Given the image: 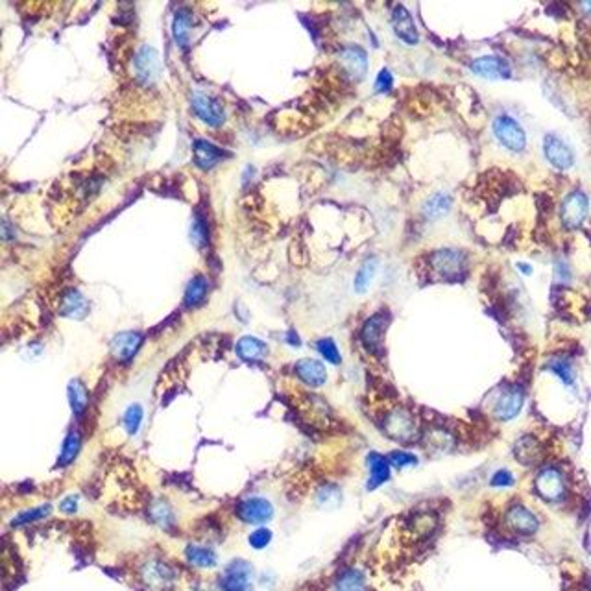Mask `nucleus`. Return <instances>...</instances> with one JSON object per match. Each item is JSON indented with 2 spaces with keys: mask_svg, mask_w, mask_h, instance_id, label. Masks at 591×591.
<instances>
[{
  "mask_svg": "<svg viewBox=\"0 0 591 591\" xmlns=\"http://www.w3.org/2000/svg\"><path fill=\"white\" fill-rule=\"evenodd\" d=\"M336 591H364V577L357 569H349L336 582Z\"/></svg>",
  "mask_w": 591,
  "mask_h": 591,
  "instance_id": "nucleus-34",
  "label": "nucleus"
},
{
  "mask_svg": "<svg viewBox=\"0 0 591 591\" xmlns=\"http://www.w3.org/2000/svg\"><path fill=\"white\" fill-rule=\"evenodd\" d=\"M433 272L442 279L462 278L466 272V256L458 249H438L429 257Z\"/></svg>",
  "mask_w": 591,
  "mask_h": 591,
  "instance_id": "nucleus-2",
  "label": "nucleus"
},
{
  "mask_svg": "<svg viewBox=\"0 0 591 591\" xmlns=\"http://www.w3.org/2000/svg\"><path fill=\"white\" fill-rule=\"evenodd\" d=\"M545 159L558 170H569L574 165V152L571 146L554 134H547L543 137Z\"/></svg>",
  "mask_w": 591,
  "mask_h": 591,
  "instance_id": "nucleus-6",
  "label": "nucleus"
},
{
  "mask_svg": "<svg viewBox=\"0 0 591 591\" xmlns=\"http://www.w3.org/2000/svg\"><path fill=\"white\" fill-rule=\"evenodd\" d=\"M141 344H143V335L141 333H137V331H124V333H118V335L113 336V340L110 344L111 355L118 362H129L139 351Z\"/></svg>",
  "mask_w": 591,
  "mask_h": 591,
  "instance_id": "nucleus-11",
  "label": "nucleus"
},
{
  "mask_svg": "<svg viewBox=\"0 0 591 591\" xmlns=\"http://www.w3.org/2000/svg\"><path fill=\"white\" fill-rule=\"evenodd\" d=\"M340 65H342L344 72L351 78V80H360L368 70V56H366L364 48L357 47V45H349L340 52Z\"/></svg>",
  "mask_w": 591,
  "mask_h": 591,
  "instance_id": "nucleus-15",
  "label": "nucleus"
},
{
  "mask_svg": "<svg viewBox=\"0 0 591 591\" xmlns=\"http://www.w3.org/2000/svg\"><path fill=\"white\" fill-rule=\"evenodd\" d=\"M493 134L504 148L510 152H523L527 148V134L521 128V124L510 115H499L493 121Z\"/></svg>",
  "mask_w": 591,
  "mask_h": 591,
  "instance_id": "nucleus-1",
  "label": "nucleus"
},
{
  "mask_svg": "<svg viewBox=\"0 0 591 591\" xmlns=\"http://www.w3.org/2000/svg\"><path fill=\"white\" fill-rule=\"evenodd\" d=\"M141 582L146 591H167L174 582V571L165 562L150 560L141 568Z\"/></svg>",
  "mask_w": 591,
  "mask_h": 591,
  "instance_id": "nucleus-5",
  "label": "nucleus"
},
{
  "mask_svg": "<svg viewBox=\"0 0 591 591\" xmlns=\"http://www.w3.org/2000/svg\"><path fill=\"white\" fill-rule=\"evenodd\" d=\"M514 484V475L510 471L506 470H499L495 475L492 477V486L504 488V486H512Z\"/></svg>",
  "mask_w": 591,
  "mask_h": 591,
  "instance_id": "nucleus-43",
  "label": "nucleus"
},
{
  "mask_svg": "<svg viewBox=\"0 0 591 591\" xmlns=\"http://www.w3.org/2000/svg\"><path fill=\"white\" fill-rule=\"evenodd\" d=\"M394 85V76L390 74L388 69H383L379 74H377L375 80V91L377 93H388L390 89Z\"/></svg>",
  "mask_w": 591,
  "mask_h": 591,
  "instance_id": "nucleus-42",
  "label": "nucleus"
},
{
  "mask_svg": "<svg viewBox=\"0 0 591 591\" xmlns=\"http://www.w3.org/2000/svg\"><path fill=\"white\" fill-rule=\"evenodd\" d=\"M59 508H61V512H65V514H74L76 508H78V499L74 497L63 499L61 504H59Z\"/></svg>",
  "mask_w": 591,
  "mask_h": 591,
  "instance_id": "nucleus-44",
  "label": "nucleus"
},
{
  "mask_svg": "<svg viewBox=\"0 0 591 591\" xmlns=\"http://www.w3.org/2000/svg\"><path fill=\"white\" fill-rule=\"evenodd\" d=\"M392 26H394L395 35H397L403 43H406V45H416L417 41H419L414 19H412L411 13L406 12V8H394V12H392Z\"/></svg>",
  "mask_w": 591,
  "mask_h": 591,
  "instance_id": "nucleus-19",
  "label": "nucleus"
},
{
  "mask_svg": "<svg viewBox=\"0 0 591 591\" xmlns=\"http://www.w3.org/2000/svg\"><path fill=\"white\" fill-rule=\"evenodd\" d=\"M471 70L481 78H488V80H506L510 78L512 70L508 61L497 56H484V58L475 59L471 63Z\"/></svg>",
  "mask_w": 591,
  "mask_h": 591,
  "instance_id": "nucleus-13",
  "label": "nucleus"
},
{
  "mask_svg": "<svg viewBox=\"0 0 591 591\" xmlns=\"http://www.w3.org/2000/svg\"><path fill=\"white\" fill-rule=\"evenodd\" d=\"M390 464L394 468H405V466H414L417 462V458L411 453H403V451H394L390 455Z\"/></svg>",
  "mask_w": 591,
  "mask_h": 591,
  "instance_id": "nucleus-41",
  "label": "nucleus"
},
{
  "mask_svg": "<svg viewBox=\"0 0 591 591\" xmlns=\"http://www.w3.org/2000/svg\"><path fill=\"white\" fill-rule=\"evenodd\" d=\"M192 111L196 113V116L202 122H205L207 126L218 128L226 122V111L222 105L220 100H216L215 96H211L202 91H194L191 98Z\"/></svg>",
  "mask_w": 591,
  "mask_h": 591,
  "instance_id": "nucleus-3",
  "label": "nucleus"
},
{
  "mask_svg": "<svg viewBox=\"0 0 591 591\" xmlns=\"http://www.w3.org/2000/svg\"><path fill=\"white\" fill-rule=\"evenodd\" d=\"M150 517L159 525V527H170L174 523V512L170 508V504L163 499H156L150 504Z\"/></svg>",
  "mask_w": 591,
  "mask_h": 591,
  "instance_id": "nucleus-31",
  "label": "nucleus"
},
{
  "mask_svg": "<svg viewBox=\"0 0 591 591\" xmlns=\"http://www.w3.org/2000/svg\"><path fill=\"white\" fill-rule=\"evenodd\" d=\"M368 466H370V481H368V490H375L381 484L390 479V460L379 455V453H370L368 457Z\"/></svg>",
  "mask_w": 591,
  "mask_h": 591,
  "instance_id": "nucleus-22",
  "label": "nucleus"
},
{
  "mask_svg": "<svg viewBox=\"0 0 591 591\" xmlns=\"http://www.w3.org/2000/svg\"><path fill=\"white\" fill-rule=\"evenodd\" d=\"M48 514H50V506H48V504H43V506H37V508H32V510L19 514V516L13 519V525H28V523L39 521L43 517H47Z\"/></svg>",
  "mask_w": 591,
  "mask_h": 591,
  "instance_id": "nucleus-38",
  "label": "nucleus"
},
{
  "mask_svg": "<svg viewBox=\"0 0 591 591\" xmlns=\"http://www.w3.org/2000/svg\"><path fill=\"white\" fill-rule=\"evenodd\" d=\"M135 76L139 78L143 83L150 85L154 81L161 76V59H159V54L154 47H145L141 48L139 52L135 54Z\"/></svg>",
  "mask_w": 591,
  "mask_h": 591,
  "instance_id": "nucleus-7",
  "label": "nucleus"
},
{
  "mask_svg": "<svg viewBox=\"0 0 591 591\" xmlns=\"http://www.w3.org/2000/svg\"><path fill=\"white\" fill-rule=\"evenodd\" d=\"M318 503L320 506H324V508H333V506L340 503V493L333 486L324 488V490L318 493Z\"/></svg>",
  "mask_w": 591,
  "mask_h": 591,
  "instance_id": "nucleus-40",
  "label": "nucleus"
},
{
  "mask_svg": "<svg viewBox=\"0 0 591 591\" xmlns=\"http://www.w3.org/2000/svg\"><path fill=\"white\" fill-rule=\"evenodd\" d=\"M516 455L523 464L536 462V460H538V457H539L538 442L534 440V438H530V436H525L523 440L517 442Z\"/></svg>",
  "mask_w": 591,
  "mask_h": 591,
  "instance_id": "nucleus-33",
  "label": "nucleus"
},
{
  "mask_svg": "<svg viewBox=\"0 0 591 591\" xmlns=\"http://www.w3.org/2000/svg\"><path fill=\"white\" fill-rule=\"evenodd\" d=\"M386 325H388V318H386L383 313L373 314L371 318L366 320L362 333H360V338H362V344H364L368 351H371V353L381 351V344H383V335L384 331H386Z\"/></svg>",
  "mask_w": 591,
  "mask_h": 591,
  "instance_id": "nucleus-16",
  "label": "nucleus"
},
{
  "mask_svg": "<svg viewBox=\"0 0 591 591\" xmlns=\"http://www.w3.org/2000/svg\"><path fill=\"white\" fill-rule=\"evenodd\" d=\"M80 446H81L80 433H78V431L69 433V436H67L63 442V449H61V453H59L58 466L67 468L69 464L74 462V458L78 457V451H80Z\"/></svg>",
  "mask_w": 591,
  "mask_h": 591,
  "instance_id": "nucleus-30",
  "label": "nucleus"
},
{
  "mask_svg": "<svg viewBox=\"0 0 591 591\" xmlns=\"http://www.w3.org/2000/svg\"><path fill=\"white\" fill-rule=\"evenodd\" d=\"M549 370H551L552 373H557L563 383L569 384V386L574 383V371H573V366L569 364V360L552 359L551 362H549Z\"/></svg>",
  "mask_w": 591,
  "mask_h": 591,
  "instance_id": "nucleus-36",
  "label": "nucleus"
},
{
  "mask_svg": "<svg viewBox=\"0 0 591 591\" xmlns=\"http://www.w3.org/2000/svg\"><path fill=\"white\" fill-rule=\"evenodd\" d=\"M523 401H525V394H523L521 388H508L504 394H501L499 397L497 405H495V416L503 422H508L512 417H516L519 414L523 406Z\"/></svg>",
  "mask_w": 591,
  "mask_h": 591,
  "instance_id": "nucleus-20",
  "label": "nucleus"
},
{
  "mask_svg": "<svg viewBox=\"0 0 591 591\" xmlns=\"http://www.w3.org/2000/svg\"><path fill=\"white\" fill-rule=\"evenodd\" d=\"M87 313L89 303L85 300V296L76 289L65 290L63 294H61V302H59V314L65 316V318L81 320L87 316Z\"/></svg>",
  "mask_w": 591,
  "mask_h": 591,
  "instance_id": "nucleus-18",
  "label": "nucleus"
},
{
  "mask_svg": "<svg viewBox=\"0 0 591 591\" xmlns=\"http://www.w3.org/2000/svg\"><path fill=\"white\" fill-rule=\"evenodd\" d=\"M451 202L453 200L449 194H446V192H436V194H433V196L425 202L424 205L425 216H427V218H433V220L442 218V216L449 213Z\"/></svg>",
  "mask_w": 591,
  "mask_h": 591,
  "instance_id": "nucleus-28",
  "label": "nucleus"
},
{
  "mask_svg": "<svg viewBox=\"0 0 591 591\" xmlns=\"http://www.w3.org/2000/svg\"><path fill=\"white\" fill-rule=\"evenodd\" d=\"M377 267H379V259H377V257L366 259L364 265L360 267V270L357 272V278H355V290H357L359 294H362V292L368 290V287H370L373 278H375Z\"/></svg>",
  "mask_w": 591,
  "mask_h": 591,
  "instance_id": "nucleus-29",
  "label": "nucleus"
},
{
  "mask_svg": "<svg viewBox=\"0 0 591 591\" xmlns=\"http://www.w3.org/2000/svg\"><path fill=\"white\" fill-rule=\"evenodd\" d=\"M143 416H145V412H143V406H141L139 403H134V405L128 406V411L124 414V427H126V431H128L132 436L139 433L141 424H143Z\"/></svg>",
  "mask_w": 591,
  "mask_h": 591,
  "instance_id": "nucleus-35",
  "label": "nucleus"
},
{
  "mask_svg": "<svg viewBox=\"0 0 591 591\" xmlns=\"http://www.w3.org/2000/svg\"><path fill=\"white\" fill-rule=\"evenodd\" d=\"M590 213V200L582 191L568 194L562 203V222L566 227H579Z\"/></svg>",
  "mask_w": 591,
  "mask_h": 591,
  "instance_id": "nucleus-10",
  "label": "nucleus"
},
{
  "mask_svg": "<svg viewBox=\"0 0 591 591\" xmlns=\"http://www.w3.org/2000/svg\"><path fill=\"white\" fill-rule=\"evenodd\" d=\"M238 517L249 525H262L273 517V506L262 497H248L237 506Z\"/></svg>",
  "mask_w": 591,
  "mask_h": 591,
  "instance_id": "nucleus-8",
  "label": "nucleus"
},
{
  "mask_svg": "<svg viewBox=\"0 0 591 591\" xmlns=\"http://www.w3.org/2000/svg\"><path fill=\"white\" fill-rule=\"evenodd\" d=\"M316 349H318L320 355H322L325 360H329L331 364H340L342 357H340V351H338L336 344L333 342L331 338H322V340H318V342H316Z\"/></svg>",
  "mask_w": 591,
  "mask_h": 591,
  "instance_id": "nucleus-37",
  "label": "nucleus"
},
{
  "mask_svg": "<svg viewBox=\"0 0 591 591\" xmlns=\"http://www.w3.org/2000/svg\"><path fill=\"white\" fill-rule=\"evenodd\" d=\"M192 26H194L192 13L189 10H178L174 15V23H172V35H174V41L180 47L191 45Z\"/></svg>",
  "mask_w": 591,
  "mask_h": 591,
  "instance_id": "nucleus-23",
  "label": "nucleus"
},
{
  "mask_svg": "<svg viewBox=\"0 0 591 591\" xmlns=\"http://www.w3.org/2000/svg\"><path fill=\"white\" fill-rule=\"evenodd\" d=\"M69 401L70 408H72L76 416H83V412L87 411L89 405V392L80 379H72L69 383Z\"/></svg>",
  "mask_w": 591,
  "mask_h": 591,
  "instance_id": "nucleus-27",
  "label": "nucleus"
},
{
  "mask_svg": "<svg viewBox=\"0 0 591 591\" xmlns=\"http://www.w3.org/2000/svg\"><path fill=\"white\" fill-rule=\"evenodd\" d=\"M536 490L547 501H560L566 493V481L558 470H543L536 479Z\"/></svg>",
  "mask_w": 591,
  "mask_h": 591,
  "instance_id": "nucleus-14",
  "label": "nucleus"
},
{
  "mask_svg": "<svg viewBox=\"0 0 591 591\" xmlns=\"http://www.w3.org/2000/svg\"><path fill=\"white\" fill-rule=\"evenodd\" d=\"M519 268H521V270H523V272H525V273H530V272H532V270H530V267H528V265H519Z\"/></svg>",
  "mask_w": 591,
  "mask_h": 591,
  "instance_id": "nucleus-45",
  "label": "nucleus"
},
{
  "mask_svg": "<svg viewBox=\"0 0 591 591\" xmlns=\"http://www.w3.org/2000/svg\"><path fill=\"white\" fill-rule=\"evenodd\" d=\"M506 525L517 534L528 536L538 530L539 523L538 517L534 516L532 512L528 510L527 506L523 504H514L510 510L506 512Z\"/></svg>",
  "mask_w": 591,
  "mask_h": 591,
  "instance_id": "nucleus-17",
  "label": "nucleus"
},
{
  "mask_svg": "<svg viewBox=\"0 0 591 591\" xmlns=\"http://www.w3.org/2000/svg\"><path fill=\"white\" fill-rule=\"evenodd\" d=\"M207 292H209L207 279L203 278V276L192 278L191 281H189V284H187V290H185V307L189 309L200 307V305L205 302Z\"/></svg>",
  "mask_w": 591,
  "mask_h": 591,
  "instance_id": "nucleus-26",
  "label": "nucleus"
},
{
  "mask_svg": "<svg viewBox=\"0 0 591 591\" xmlns=\"http://www.w3.org/2000/svg\"><path fill=\"white\" fill-rule=\"evenodd\" d=\"M237 353L242 360L257 362L268 355V346L256 336H242L237 342Z\"/></svg>",
  "mask_w": 591,
  "mask_h": 591,
  "instance_id": "nucleus-24",
  "label": "nucleus"
},
{
  "mask_svg": "<svg viewBox=\"0 0 591 591\" xmlns=\"http://www.w3.org/2000/svg\"><path fill=\"white\" fill-rule=\"evenodd\" d=\"M185 557L189 560V563H192L194 568L200 569H211L215 568L218 558H216V552L209 547H203V545H189L185 551Z\"/></svg>",
  "mask_w": 591,
  "mask_h": 591,
  "instance_id": "nucleus-25",
  "label": "nucleus"
},
{
  "mask_svg": "<svg viewBox=\"0 0 591 591\" xmlns=\"http://www.w3.org/2000/svg\"><path fill=\"white\" fill-rule=\"evenodd\" d=\"M253 577V569L246 560H235L224 569L220 588L224 591H246Z\"/></svg>",
  "mask_w": 591,
  "mask_h": 591,
  "instance_id": "nucleus-9",
  "label": "nucleus"
},
{
  "mask_svg": "<svg viewBox=\"0 0 591 591\" xmlns=\"http://www.w3.org/2000/svg\"><path fill=\"white\" fill-rule=\"evenodd\" d=\"M588 8H591V4H588Z\"/></svg>",
  "mask_w": 591,
  "mask_h": 591,
  "instance_id": "nucleus-46",
  "label": "nucleus"
},
{
  "mask_svg": "<svg viewBox=\"0 0 591 591\" xmlns=\"http://www.w3.org/2000/svg\"><path fill=\"white\" fill-rule=\"evenodd\" d=\"M191 240L196 248H203L209 242V226L202 213H194L191 222Z\"/></svg>",
  "mask_w": 591,
  "mask_h": 591,
  "instance_id": "nucleus-32",
  "label": "nucleus"
},
{
  "mask_svg": "<svg viewBox=\"0 0 591 591\" xmlns=\"http://www.w3.org/2000/svg\"><path fill=\"white\" fill-rule=\"evenodd\" d=\"M296 373L309 386H322L327 381V370L320 360L302 359L296 364Z\"/></svg>",
  "mask_w": 591,
  "mask_h": 591,
  "instance_id": "nucleus-21",
  "label": "nucleus"
},
{
  "mask_svg": "<svg viewBox=\"0 0 591 591\" xmlns=\"http://www.w3.org/2000/svg\"><path fill=\"white\" fill-rule=\"evenodd\" d=\"M227 157H231V154L224 150V148H220V146L213 145L211 141H194V163H196L198 168L211 170V168H215L216 165H220Z\"/></svg>",
  "mask_w": 591,
  "mask_h": 591,
  "instance_id": "nucleus-12",
  "label": "nucleus"
},
{
  "mask_svg": "<svg viewBox=\"0 0 591 591\" xmlns=\"http://www.w3.org/2000/svg\"><path fill=\"white\" fill-rule=\"evenodd\" d=\"M384 433L397 442H411L416 438V422L411 416V412H406L405 408H395L384 417Z\"/></svg>",
  "mask_w": 591,
  "mask_h": 591,
  "instance_id": "nucleus-4",
  "label": "nucleus"
},
{
  "mask_svg": "<svg viewBox=\"0 0 591 591\" xmlns=\"http://www.w3.org/2000/svg\"><path fill=\"white\" fill-rule=\"evenodd\" d=\"M248 541L253 549H265V547L272 541V530H268V528L265 527L257 528V530L249 534Z\"/></svg>",
  "mask_w": 591,
  "mask_h": 591,
  "instance_id": "nucleus-39",
  "label": "nucleus"
}]
</instances>
